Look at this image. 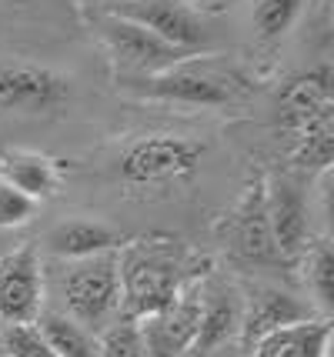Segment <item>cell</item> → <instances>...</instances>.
Masks as SVG:
<instances>
[{"label": "cell", "mask_w": 334, "mask_h": 357, "mask_svg": "<svg viewBox=\"0 0 334 357\" xmlns=\"http://www.w3.org/2000/svg\"><path fill=\"white\" fill-rule=\"evenodd\" d=\"M3 351L10 357H57L33 324H10L7 327V334H3Z\"/></svg>", "instance_id": "cell-23"}, {"label": "cell", "mask_w": 334, "mask_h": 357, "mask_svg": "<svg viewBox=\"0 0 334 357\" xmlns=\"http://www.w3.org/2000/svg\"><path fill=\"white\" fill-rule=\"evenodd\" d=\"M97 357H147L144 354L137 321L124 317V321H117L114 327H107V334L97 344Z\"/></svg>", "instance_id": "cell-22"}, {"label": "cell", "mask_w": 334, "mask_h": 357, "mask_svg": "<svg viewBox=\"0 0 334 357\" xmlns=\"http://www.w3.org/2000/svg\"><path fill=\"white\" fill-rule=\"evenodd\" d=\"M241 327V311L234 294H214L211 301H204L201 307V324H197V334H194V351H214L221 347L227 337H234V331Z\"/></svg>", "instance_id": "cell-17"}, {"label": "cell", "mask_w": 334, "mask_h": 357, "mask_svg": "<svg viewBox=\"0 0 334 357\" xmlns=\"http://www.w3.org/2000/svg\"><path fill=\"white\" fill-rule=\"evenodd\" d=\"M117 17H128L134 24H141L144 31L160 37L164 44L177 47V50H194V47L207 44V31L201 27L197 14H191L184 3L177 0H121L117 3Z\"/></svg>", "instance_id": "cell-4"}, {"label": "cell", "mask_w": 334, "mask_h": 357, "mask_svg": "<svg viewBox=\"0 0 334 357\" xmlns=\"http://www.w3.org/2000/svg\"><path fill=\"white\" fill-rule=\"evenodd\" d=\"M204 144L177 134H151L134 140L121 157V177L128 184H167L191 177L201 167Z\"/></svg>", "instance_id": "cell-2"}, {"label": "cell", "mask_w": 334, "mask_h": 357, "mask_svg": "<svg viewBox=\"0 0 334 357\" xmlns=\"http://www.w3.org/2000/svg\"><path fill=\"white\" fill-rule=\"evenodd\" d=\"M121 244H124V234L107 227L104 220L91 218L61 220L47 234V250L54 257H64V261H87L97 254H114Z\"/></svg>", "instance_id": "cell-11"}, {"label": "cell", "mask_w": 334, "mask_h": 357, "mask_svg": "<svg viewBox=\"0 0 334 357\" xmlns=\"http://www.w3.org/2000/svg\"><path fill=\"white\" fill-rule=\"evenodd\" d=\"M87 3H121V0H87Z\"/></svg>", "instance_id": "cell-26"}, {"label": "cell", "mask_w": 334, "mask_h": 357, "mask_svg": "<svg viewBox=\"0 0 334 357\" xmlns=\"http://www.w3.org/2000/svg\"><path fill=\"white\" fill-rule=\"evenodd\" d=\"M0 181L40 204L44 197L57 194L61 167L54 157L37 151H0Z\"/></svg>", "instance_id": "cell-13"}, {"label": "cell", "mask_w": 334, "mask_h": 357, "mask_svg": "<svg viewBox=\"0 0 334 357\" xmlns=\"http://www.w3.org/2000/svg\"><path fill=\"white\" fill-rule=\"evenodd\" d=\"M97 27H100L104 44L111 47V54L124 63V67H130V70L160 74V70H171V67L184 57V50L164 44L160 37H154L151 31H144L141 24H134L128 17L107 14V17H100Z\"/></svg>", "instance_id": "cell-3"}, {"label": "cell", "mask_w": 334, "mask_h": 357, "mask_svg": "<svg viewBox=\"0 0 334 357\" xmlns=\"http://www.w3.org/2000/svg\"><path fill=\"white\" fill-rule=\"evenodd\" d=\"M264 211L278 257H298L308 244V207L301 190L284 177L271 181L264 187Z\"/></svg>", "instance_id": "cell-10"}, {"label": "cell", "mask_w": 334, "mask_h": 357, "mask_svg": "<svg viewBox=\"0 0 334 357\" xmlns=\"http://www.w3.org/2000/svg\"><path fill=\"white\" fill-rule=\"evenodd\" d=\"M234 250H238L244 261H255V264H271V261H281L274 241H271V227H268V211H264V184L251 187L241 201L234 224Z\"/></svg>", "instance_id": "cell-14"}, {"label": "cell", "mask_w": 334, "mask_h": 357, "mask_svg": "<svg viewBox=\"0 0 334 357\" xmlns=\"http://www.w3.org/2000/svg\"><path fill=\"white\" fill-rule=\"evenodd\" d=\"M67 317L84 331L107 324L121 311V261L117 254H97L74 267L61 280Z\"/></svg>", "instance_id": "cell-1"}, {"label": "cell", "mask_w": 334, "mask_h": 357, "mask_svg": "<svg viewBox=\"0 0 334 357\" xmlns=\"http://www.w3.org/2000/svg\"><path fill=\"white\" fill-rule=\"evenodd\" d=\"M331 84L334 74L328 63L311 67L308 74L294 77L281 93V107H284V127L298 130L308 121H314L321 114L331 110Z\"/></svg>", "instance_id": "cell-16"}, {"label": "cell", "mask_w": 334, "mask_h": 357, "mask_svg": "<svg viewBox=\"0 0 334 357\" xmlns=\"http://www.w3.org/2000/svg\"><path fill=\"white\" fill-rule=\"evenodd\" d=\"M0 357H10V354H7V351H0Z\"/></svg>", "instance_id": "cell-27"}, {"label": "cell", "mask_w": 334, "mask_h": 357, "mask_svg": "<svg viewBox=\"0 0 334 357\" xmlns=\"http://www.w3.org/2000/svg\"><path fill=\"white\" fill-rule=\"evenodd\" d=\"M177 297H181V284L167 264L134 261L121 274V304L128 307V317H134V321L164 314Z\"/></svg>", "instance_id": "cell-8"}, {"label": "cell", "mask_w": 334, "mask_h": 357, "mask_svg": "<svg viewBox=\"0 0 334 357\" xmlns=\"http://www.w3.org/2000/svg\"><path fill=\"white\" fill-rule=\"evenodd\" d=\"M40 297L44 280L37 250L20 248L0 264V321L10 324H33L40 317Z\"/></svg>", "instance_id": "cell-5"}, {"label": "cell", "mask_w": 334, "mask_h": 357, "mask_svg": "<svg viewBox=\"0 0 334 357\" xmlns=\"http://www.w3.org/2000/svg\"><path fill=\"white\" fill-rule=\"evenodd\" d=\"M304 317H314V314L298 297L284 294V291H261L251 301V307L241 314V344H244V351H251L264 334L284 324H294V321H304Z\"/></svg>", "instance_id": "cell-15"}, {"label": "cell", "mask_w": 334, "mask_h": 357, "mask_svg": "<svg viewBox=\"0 0 334 357\" xmlns=\"http://www.w3.org/2000/svg\"><path fill=\"white\" fill-rule=\"evenodd\" d=\"M67 80L33 63H0V110L44 114L64 104Z\"/></svg>", "instance_id": "cell-6"}, {"label": "cell", "mask_w": 334, "mask_h": 357, "mask_svg": "<svg viewBox=\"0 0 334 357\" xmlns=\"http://www.w3.org/2000/svg\"><path fill=\"white\" fill-rule=\"evenodd\" d=\"M177 3H184L191 14L194 10H201V14H221L231 3H238V0H177Z\"/></svg>", "instance_id": "cell-25"}, {"label": "cell", "mask_w": 334, "mask_h": 357, "mask_svg": "<svg viewBox=\"0 0 334 357\" xmlns=\"http://www.w3.org/2000/svg\"><path fill=\"white\" fill-rule=\"evenodd\" d=\"M147 100H167V104H188V107H224L231 104V91L218 77L194 74V70H160L130 84Z\"/></svg>", "instance_id": "cell-9"}, {"label": "cell", "mask_w": 334, "mask_h": 357, "mask_svg": "<svg viewBox=\"0 0 334 357\" xmlns=\"http://www.w3.org/2000/svg\"><path fill=\"white\" fill-rule=\"evenodd\" d=\"M308 284H311V294L318 301V307L328 317L334 311V254L328 248V241L314 244L311 257H308Z\"/></svg>", "instance_id": "cell-20"}, {"label": "cell", "mask_w": 334, "mask_h": 357, "mask_svg": "<svg viewBox=\"0 0 334 357\" xmlns=\"http://www.w3.org/2000/svg\"><path fill=\"white\" fill-rule=\"evenodd\" d=\"M201 307L204 297L201 294H181L164 314L144 317L137 321L144 341V354L147 357H181L184 351H191L197 324H201Z\"/></svg>", "instance_id": "cell-7"}, {"label": "cell", "mask_w": 334, "mask_h": 357, "mask_svg": "<svg viewBox=\"0 0 334 357\" xmlns=\"http://www.w3.org/2000/svg\"><path fill=\"white\" fill-rule=\"evenodd\" d=\"M298 134V147H294V160L308 167V171H324L334 157V117L331 110L321 114L314 121L294 130Z\"/></svg>", "instance_id": "cell-19"}, {"label": "cell", "mask_w": 334, "mask_h": 357, "mask_svg": "<svg viewBox=\"0 0 334 357\" xmlns=\"http://www.w3.org/2000/svg\"><path fill=\"white\" fill-rule=\"evenodd\" d=\"M33 327L57 357H97V341L91 337V331L74 324L67 314H44L33 321Z\"/></svg>", "instance_id": "cell-18"}, {"label": "cell", "mask_w": 334, "mask_h": 357, "mask_svg": "<svg viewBox=\"0 0 334 357\" xmlns=\"http://www.w3.org/2000/svg\"><path fill=\"white\" fill-rule=\"evenodd\" d=\"M33 214H37V201H31L27 194H20V190H14L10 184L0 181V227L3 231L7 227H20Z\"/></svg>", "instance_id": "cell-24"}, {"label": "cell", "mask_w": 334, "mask_h": 357, "mask_svg": "<svg viewBox=\"0 0 334 357\" xmlns=\"http://www.w3.org/2000/svg\"><path fill=\"white\" fill-rule=\"evenodd\" d=\"M331 351V317H304L264 334L248 351L251 357H328Z\"/></svg>", "instance_id": "cell-12"}, {"label": "cell", "mask_w": 334, "mask_h": 357, "mask_svg": "<svg viewBox=\"0 0 334 357\" xmlns=\"http://www.w3.org/2000/svg\"><path fill=\"white\" fill-rule=\"evenodd\" d=\"M308 0H261L255 7V27L264 40H278L291 31Z\"/></svg>", "instance_id": "cell-21"}]
</instances>
